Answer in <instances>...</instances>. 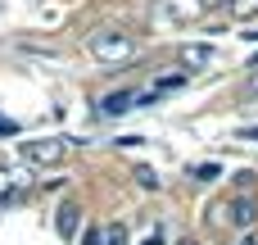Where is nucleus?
Returning <instances> with one entry per match:
<instances>
[{
  "label": "nucleus",
  "instance_id": "obj_1",
  "mask_svg": "<svg viewBox=\"0 0 258 245\" xmlns=\"http://www.w3.org/2000/svg\"><path fill=\"white\" fill-rule=\"evenodd\" d=\"M136 36H127V32H95L91 36V55L100 59V64H109V68H118V64H127V59H136Z\"/></svg>",
  "mask_w": 258,
  "mask_h": 245
},
{
  "label": "nucleus",
  "instance_id": "obj_2",
  "mask_svg": "<svg viewBox=\"0 0 258 245\" xmlns=\"http://www.w3.org/2000/svg\"><path fill=\"white\" fill-rule=\"evenodd\" d=\"M18 155H23L27 164H36V168H59V164L68 159V141H63V136H45V141H23V145H18Z\"/></svg>",
  "mask_w": 258,
  "mask_h": 245
},
{
  "label": "nucleus",
  "instance_id": "obj_3",
  "mask_svg": "<svg viewBox=\"0 0 258 245\" xmlns=\"http://www.w3.org/2000/svg\"><path fill=\"white\" fill-rule=\"evenodd\" d=\"M213 223H231L236 232H249L258 223V200L254 195H236V200L218 205V209H213Z\"/></svg>",
  "mask_w": 258,
  "mask_h": 245
},
{
  "label": "nucleus",
  "instance_id": "obj_4",
  "mask_svg": "<svg viewBox=\"0 0 258 245\" xmlns=\"http://www.w3.org/2000/svg\"><path fill=\"white\" fill-rule=\"evenodd\" d=\"M77 227H82V205H77V200H63V205H59V214H54V232H59L63 241H73V236H77Z\"/></svg>",
  "mask_w": 258,
  "mask_h": 245
},
{
  "label": "nucleus",
  "instance_id": "obj_5",
  "mask_svg": "<svg viewBox=\"0 0 258 245\" xmlns=\"http://www.w3.org/2000/svg\"><path fill=\"white\" fill-rule=\"evenodd\" d=\"M177 59H181L186 68H204V64H213V59H218V50H213V45H181V50H177Z\"/></svg>",
  "mask_w": 258,
  "mask_h": 245
},
{
  "label": "nucleus",
  "instance_id": "obj_6",
  "mask_svg": "<svg viewBox=\"0 0 258 245\" xmlns=\"http://www.w3.org/2000/svg\"><path fill=\"white\" fill-rule=\"evenodd\" d=\"M127 109H136V91H113V95H104V105H100V114H109V118H118V114H127Z\"/></svg>",
  "mask_w": 258,
  "mask_h": 245
},
{
  "label": "nucleus",
  "instance_id": "obj_7",
  "mask_svg": "<svg viewBox=\"0 0 258 245\" xmlns=\"http://www.w3.org/2000/svg\"><path fill=\"white\" fill-rule=\"evenodd\" d=\"M218 173H222L218 164H200V168H190V182H200V186H204V182H218Z\"/></svg>",
  "mask_w": 258,
  "mask_h": 245
},
{
  "label": "nucleus",
  "instance_id": "obj_8",
  "mask_svg": "<svg viewBox=\"0 0 258 245\" xmlns=\"http://www.w3.org/2000/svg\"><path fill=\"white\" fill-rule=\"evenodd\" d=\"M227 5H231L236 18H254V14H258V0H227Z\"/></svg>",
  "mask_w": 258,
  "mask_h": 245
},
{
  "label": "nucleus",
  "instance_id": "obj_9",
  "mask_svg": "<svg viewBox=\"0 0 258 245\" xmlns=\"http://www.w3.org/2000/svg\"><path fill=\"white\" fill-rule=\"evenodd\" d=\"M136 182H141L145 191H159V177H154V168H145V164L136 168Z\"/></svg>",
  "mask_w": 258,
  "mask_h": 245
},
{
  "label": "nucleus",
  "instance_id": "obj_10",
  "mask_svg": "<svg viewBox=\"0 0 258 245\" xmlns=\"http://www.w3.org/2000/svg\"><path fill=\"white\" fill-rule=\"evenodd\" d=\"M104 245H127V227H118V223H113V227L104 232Z\"/></svg>",
  "mask_w": 258,
  "mask_h": 245
},
{
  "label": "nucleus",
  "instance_id": "obj_11",
  "mask_svg": "<svg viewBox=\"0 0 258 245\" xmlns=\"http://www.w3.org/2000/svg\"><path fill=\"white\" fill-rule=\"evenodd\" d=\"M240 95H245V100H258V68L249 73V77H245V86H240Z\"/></svg>",
  "mask_w": 258,
  "mask_h": 245
},
{
  "label": "nucleus",
  "instance_id": "obj_12",
  "mask_svg": "<svg viewBox=\"0 0 258 245\" xmlns=\"http://www.w3.org/2000/svg\"><path fill=\"white\" fill-rule=\"evenodd\" d=\"M104 241V232H100V227H86V232H82V245H100Z\"/></svg>",
  "mask_w": 258,
  "mask_h": 245
},
{
  "label": "nucleus",
  "instance_id": "obj_13",
  "mask_svg": "<svg viewBox=\"0 0 258 245\" xmlns=\"http://www.w3.org/2000/svg\"><path fill=\"white\" fill-rule=\"evenodd\" d=\"M227 0H195V9H222Z\"/></svg>",
  "mask_w": 258,
  "mask_h": 245
},
{
  "label": "nucleus",
  "instance_id": "obj_14",
  "mask_svg": "<svg viewBox=\"0 0 258 245\" xmlns=\"http://www.w3.org/2000/svg\"><path fill=\"white\" fill-rule=\"evenodd\" d=\"M240 141H254V145H258V127H245V132H240Z\"/></svg>",
  "mask_w": 258,
  "mask_h": 245
},
{
  "label": "nucleus",
  "instance_id": "obj_15",
  "mask_svg": "<svg viewBox=\"0 0 258 245\" xmlns=\"http://www.w3.org/2000/svg\"><path fill=\"white\" fill-rule=\"evenodd\" d=\"M145 245H163V232H154V236H150V241H145Z\"/></svg>",
  "mask_w": 258,
  "mask_h": 245
},
{
  "label": "nucleus",
  "instance_id": "obj_16",
  "mask_svg": "<svg viewBox=\"0 0 258 245\" xmlns=\"http://www.w3.org/2000/svg\"><path fill=\"white\" fill-rule=\"evenodd\" d=\"M240 245H258V241H254V236H245V241H240Z\"/></svg>",
  "mask_w": 258,
  "mask_h": 245
},
{
  "label": "nucleus",
  "instance_id": "obj_17",
  "mask_svg": "<svg viewBox=\"0 0 258 245\" xmlns=\"http://www.w3.org/2000/svg\"><path fill=\"white\" fill-rule=\"evenodd\" d=\"M245 36H249V41H258V32H245Z\"/></svg>",
  "mask_w": 258,
  "mask_h": 245
},
{
  "label": "nucleus",
  "instance_id": "obj_18",
  "mask_svg": "<svg viewBox=\"0 0 258 245\" xmlns=\"http://www.w3.org/2000/svg\"><path fill=\"white\" fill-rule=\"evenodd\" d=\"M181 245H200V241H181Z\"/></svg>",
  "mask_w": 258,
  "mask_h": 245
},
{
  "label": "nucleus",
  "instance_id": "obj_19",
  "mask_svg": "<svg viewBox=\"0 0 258 245\" xmlns=\"http://www.w3.org/2000/svg\"><path fill=\"white\" fill-rule=\"evenodd\" d=\"M249 68H258V59H254V64H249Z\"/></svg>",
  "mask_w": 258,
  "mask_h": 245
}]
</instances>
